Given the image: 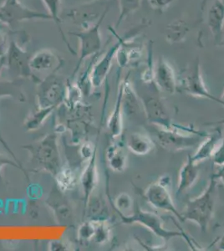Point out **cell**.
Listing matches in <instances>:
<instances>
[{
    "instance_id": "cell-1",
    "label": "cell",
    "mask_w": 224,
    "mask_h": 251,
    "mask_svg": "<svg viewBox=\"0 0 224 251\" xmlns=\"http://www.w3.org/2000/svg\"><path fill=\"white\" fill-rule=\"evenodd\" d=\"M218 179L212 175L207 188L199 197L187 202L185 211L182 213L185 222L191 221L199 226L201 232L206 233L215 211Z\"/></svg>"
},
{
    "instance_id": "cell-2",
    "label": "cell",
    "mask_w": 224,
    "mask_h": 251,
    "mask_svg": "<svg viewBox=\"0 0 224 251\" xmlns=\"http://www.w3.org/2000/svg\"><path fill=\"white\" fill-rule=\"evenodd\" d=\"M159 92L160 91L158 89H156V92H150L144 96H139L142 100V108L148 123L154 126L167 130L182 131L195 134L207 133L200 130L199 131L193 126H187L174 123L168 113L164 100H162V97L159 95Z\"/></svg>"
},
{
    "instance_id": "cell-3",
    "label": "cell",
    "mask_w": 224,
    "mask_h": 251,
    "mask_svg": "<svg viewBox=\"0 0 224 251\" xmlns=\"http://www.w3.org/2000/svg\"><path fill=\"white\" fill-rule=\"evenodd\" d=\"M119 215L122 219V223H124L125 225L137 224L143 226L144 228H148V230L153 233L156 236L164 240L166 243L169 242L171 239L180 237V238H183L193 247V243L191 242L189 237L185 232L170 230L165 228L162 218L155 213L142 209L137 203L134 206L133 212L131 214L127 215H124V214H119Z\"/></svg>"
},
{
    "instance_id": "cell-4",
    "label": "cell",
    "mask_w": 224,
    "mask_h": 251,
    "mask_svg": "<svg viewBox=\"0 0 224 251\" xmlns=\"http://www.w3.org/2000/svg\"><path fill=\"white\" fill-rule=\"evenodd\" d=\"M170 183V176L164 174L159 177L158 180L150 183L142 193V196L153 208L170 213L179 220V222L184 223L182 213L178 211L173 202L169 188Z\"/></svg>"
},
{
    "instance_id": "cell-5",
    "label": "cell",
    "mask_w": 224,
    "mask_h": 251,
    "mask_svg": "<svg viewBox=\"0 0 224 251\" xmlns=\"http://www.w3.org/2000/svg\"><path fill=\"white\" fill-rule=\"evenodd\" d=\"M109 7H106L100 15L99 20L96 23L90 26L87 29H83L81 31L70 32L75 37L79 40V60L77 62L76 67L75 69L73 76L76 75L80 66H82L84 60L87 58L94 56L99 54L102 48V37L100 34V26L107 15Z\"/></svg>"
},
{
    "instance_id": "cell-6",
    "label": "cell",
    "mask_w": 224,
    "mask_h": 251,
    "mask_svg": "<svg viewBox=\"0 0 224 251\" xmlns=\"http://www.w3.org/2000/svg\"><path fill=\"white\" fill-rule=\"evenodd\" d=\"M207 133L206 134L187 133L184 131L167 130L155 126L153 140L166 151L176 152L198 147Z\"/></svg>"
},
{
    "instance_id": "cell-7",
    "label": "cell",
    "mask_w": 224,
    "mask_h": 251,
    "mask_svg": "<svg viewBox=\"0 0 224 251\" xmlns=\"http://www.w3.org/2000/svg\"><path fill=\"white\" fill-rule=\"evenodd\" d=\"M30 151L33 159L38 165L53 175H56L60 170V157L57 137L55 134H49L39 143L26 146Z\"/></svg>"
},
{
    "instance_id": "cell-8",
    "label": "cell",
    "mask_w": 224,
    "mask_h": 251,
    "mask_svg": "<svg viewBox=\"0 0 224 251\" xmlns=\"http://www.w3.org/2000/svg\"><path fill=\"white\" fill-rule=\"evenodd\" d=\"M139 30H131L126 33L124 36H119L115 29H111V32L113 33L114 35H116L117 38V41L114 44L113 46L108 49L107 50L102 54H100L99 57L95 61L93 66L91 68L90 72V83H91V87L93 86L94 88H99L102 86L103 83L105 82V79L107 77L109 72L111 71L113 64L114 58L117 56V51L121 48L122 43L124 40L128 38H132L137 32Z\"/></svg>"
},
{
    "instance_id": "cell-9",
    "label": "cell",
    "mask_w": 224,
    "mask_h": 251,
    "mask_svg": "<svg viewBox=\"0 0 224 251\" xmlns=\"http://www.w3.org/2000/svg\"><path fill=\"white\" fill-rule=\"evenodd\" d=\"M28 20H52L48 13L37 11L24 5L20 0H4L0 5V23L15 27Z\"/></svg>"
},
{
    "instance_id": "cell-10",
    "label": "cell",
    "mask_w": 224,
    "mask_h": 251,
    "mask_svg": "<svg viewBox=\"0 0 224 251\" xmlns=\"http://www.w3.org/2000/svg\"><path fill=\"white\" fill-rule=\"evenodd\" d=\"M66 85L62 79L53 73L41 80L38 89V106L41 108H56L65 101Z\"/></svg>"
},
{
    "instance_id": "cell-11",
    "label": "cell",
    "mask_w": 224,
    "mask_h": 251,
    "mask_svg": "<svg viewBox=\"0 0 224 251\" xmlns=\"http://www.w3.org/2000/svg\"><path fill=\"white\" fill-rule=\"evenodd\" d=\"M182 89L187 94L190 96L213 100L224 106V102L221 100V98L214 97L207 88L201 75V67L199 60H197L193 65V67L187 72V75L182 79Z\"/></svg>"
},
{
    "instance_id": "cell-12",
    "label": "cell",
    "mask_w": 224,
    "mask_h": 251,
    "mask_svg": "<svg viewBox=\"0 0 224 251\" xmlns=\"http://www.w3.org/2000/svg\"><path fill=\"white\" fill-rule=\"evenodd\" d=\"M153 82L160 92L173 95L177 91L178 81L175 70L169 61L160 57L154 66Z\"/></svg>"
},
{
    "instance_id": "cell-13",
    "label": "cell",
    "mask_w": 224,
    "mask_h": 251,
    "mask_svg": "<svg viewBox=\"0 0 224 251\" xmlns=\"http://www.w3.org/2000/svg\"><path fill=\"white\" fill-rule=\"evenodd\" d=\"M30 57L15 40H11L9 51L5 56V66L13 74L22 77H33V72L29 66Z\"/></svg>"
},
{
    "instance_id": "cell-14",
    "label": "cell",
    "mask_w": 224,
    "mask_h": 251,
    "mask_svg": "<svg viewBox=\"0 0 224 251\" xmlns=\"http://www.w3.org/2000/svg\"><path fill=\"white\" fill-rule=\"evenodd\" d=\"M63 60L56 53L49 49H43L35 52L29 60V66L32 72H56L61 68Z\"/></svg>"
},
{
    "instance_id": "cell-15",
    "label": "cell",
    "mask_w": 224,
    "mask_h": 251,
    "mask_svg": "<svg viewBox=\"0 0 224 251\" xmlns=\"http://www.w3.org/2000/svg\"><path fill=\"white\" fill-rule=\"evenodd\" d=\"M207 25L217 45H224V0H214L207 14Z\"/></svg>"
},
{
    "instance_id": "cell-16",
    "label": "cell",
    "mask_w": 224,
    "mask_h": 251,
    "mask_svg": "<svg viewBox=\"0 0 224 251\" xmlns=\"http://www.w3.org/2000/svg\"><path fill=\"white\" fill-rule=\"evenodd\" d=\"M224 134L221 126L216 125V127H214L213 131L208 132L207 136L203 138V141H201L198 146L195 153L191 155L193 162L199 164L205 160L212 157L219 143H221Z\"/></svg>"
},
{
    "instance_id": "cell-17",
    "label": "cell",
    "mask_w": 224,
    "mask_h": 251,
    "mask_svg": "<svg viewBox=\"0 0 224 251\" xmlns=\"http://www.w3.org/2000/svg\"><path fill=\"white\" fill-rule=\"evenodd\" d=\"M122 91V110L123 114L126 117L136 115L140 111H143L142 100L139 95L136 93L131 81L129 80V75L122 80L120 84Z\"/></svg>"
},
{
    "instance_id": "cell-18",
    "label": "cell",
    "mask_w": 224,
    "mask_h": 251,
    "mask_svg": "<svg viewBox=\"0 0 224 251\" xmlns=\"http://www.w3.org/2000/svg\"><path fill=\"white\" fill-rule=\"evenodd\" d=\"M199 163H194L191 155H188L186 163H183L180 169L178 175V184L176 189V195L179 196L192 188L199 177L200 168Z\"/></svg>"
},
{
    "instance_id": "cell-19",
    "label": "cell",
    "mask_w": 224,
    "mask_h": 251,
    "mask_svg": "<svg viewBox=\"0 0 224 251\" xmlns=\"http://www.w3.org/2000/svg\"><path fill=\"white\" fill-rule=\"evenodd\" d=\"M125 145L128 150L136 156H145L155 148V142L150 135L142 132H133L129 135Z\"/></svg>"
},
{
    "instance_id": "cell-20",
    "label": "cell",
    "mask_w": 224,
    "mask_h": 251,
    "mask_svg": "<svg viewBox=\"0 0 224 251\" xmlns=\"http://www.w3.org/2000/svg\"><path fill=\"white\" fill-rule=\"evenodd\" d=\"M105 157L108 165L112 171L122 173L126 169L127 155L122 142L115 143L108 147Z\"/></svg>"
},
{
    "instance_id": "cell-21",
    "label": "cell",
    "mask_w": 224,
    "mask_h": 251,
    "mask_svg": "<svg viewBox=\"0 0 224 251\" xmlns=\"http://www.w3.org/2000/svg\"><path fill=\"white\" fill-rule=\"evenodd\" d=\"M80 183L82 186L83 191L85 194L86 202H88L91 194L98 183V171L97 167V153L89 160L87 166L80 177Z\"/></svg>"
},
{
    "instance_id": "cell-22",
    "label": "cell",
    "mask_w": 224,
    "mask_h": 251,
    "mask_svg": "<svg viewBox=\"0 0 224 251\" xmlns=\"http://www.w3.org/2000/svg\"><path fill=\"white\" fill-rule=\"evenodd\" d=\"M107 127L111 137L116 138L123 132V110H122V91L119 86L117 100L114 106L113 111L108 119Z\"/></svg>"
},
{
    "instance_id": "cell-23",
    "label": "cell",
    "mask_w": 224,
    "mask_h": 251,
    "mask_svg": "<svg viewBox=\"0 0 224 251\" xmlns=\"http://www.w3.org/2000/svg\"><path fill=\"white\" fill-rule=\"evenodd\" d=\"M42 1L44 4L46 5L49 15L51 17L52 21L56 25L57 28L60 32V36L62 38L64 43L66 44V46H67L69 51L71 52V54H75V51L74 49L72 48V46L67 40L66 34L63 30L62 26H61L63 23L62 19L60 17L61 0H42Z\"/></svg>"
},
{
    "instance_id": "cell-24",
    "label": "cell",
    "mask_w": 224,
    "mask_h": 251,
    "mask_svg": "<svg viewBox=\"0 0 224 251\" xmlns=\"http://www.w3.org/2000/svg\"><path fill=\"white\" fill-rule=\"evenodd\" d=\"M142 0H119L120 15L117 19L115 29H118L122 22L129 16L140 9Z\"/></svg>"
},
{
    "instance_id": "cell-25",
    "label": "cell",
    "mask_w": 224,
    "mask_h": 251,
    "mask_svg": "<svg viewBox=\"0 0 224 251\" xmlns=\"http://www.w3.org/2000/svg\"><path fill=\"white\" fill-rule=\"evenodd\" d=\"M38 108L39 109L37 111L31 114V116L27 119L25 126L26 128L28 130H35L39 128L40 125L44 123V121L46 120L50 113H52V111L55 109L53 107H50V108L38 107Z\"/></svg>"
},
{
    "instance_id": "cell-26",
    "label": "cell",
    "mask_w": 224,
    "mask_h": 251,
    "mask_svg": "<svg viewBox=\"0 0 224 251\" xmlns=\"http://www.w3.org/2000/svg\"><path fill=\"white\" fill-rule=\"evenodd\" d=\"M95 223V233L93 239L95 242L102 245L111 240V228L108 226L106 220L94 221Z\"/></svg>"
},
{
    "instance_id": "cell-27",
    "label": "cell",
    "mask_w": 224,
    "mask_h": 251,
    "mask_svg": "<svg viewBox=\"0 0 224 251\" xmlns=\"http://www.w3.org/2000/svg\"><path fill=\"white\" fill-rule=\"evenodd\" d=\"M58 186L63 191L73 188L75 183V178L73 172L70 169H60V171L55 175Z\"/></svg>"
},
{
    "instance_id": "cell-28",
    "label": "cell",
    "mask_w": 224,
    "mask_h": 251,
    "mask_svg": "<svg viewBox=\"0 0 224 251\" xmlns=\"http://www.w3.org/2000/svg\"><path fill=\"white\" fill-rule=\"evenodd\" d=\"M114 207L118 214H126V212L134 208L133 200L129 194L122 193L115 200Z\"/></svg>"
},
{
    "instance_id": "cell-29",
    "label": "cell",
    "mask_w": 224,
    "mask_h": 251,
    "mask_svg": "<svg viewBox=\"0 0 224 251\" xmlns=\"http://www.w3.org/2000/svg\"><path fill=\"white\" fill-rule=\"evenodd\" d=\"M81 96H82L81 88L78 85L70 84V83L67 84L65 101L66 100L69 107H75L81 99Z\"/></svg>"
},
{
    "instance_id": "cell-30",
    "label": "cell",
    "mask_w": 224,
    "mask_h": 251,
    "mask_svg": "<svg viewBox=\"0 0 224 251\" xmlns=\"http://www.w3.org/2000/svg\"><path fill=\"white\" fill-rule=\"evenodd\" d=\"M94 233H95V223L94 221H89V222L84 223L82 226L79 228V236L82 240H89L93 238Z\"/></svg>"
},
{
    "instance_id": "cell-31",
    "label": "cell",
    "mask_w": 224,
    "mask_h": 251,
    "mask_svg": "<svg viewBox=\"0 0 224 251\" xmlns=\"http://www.w3.org/2000/svg\"><path fill=\"white\" fill-rule=\"evenodd\" d=\"M212 159L214 165L218 166L219 168L224 166V137H223L221 143H219L215 151L213 152Z\"/></svg>"
},
{
    "instance_id": "cell-32",
    "label": "cell",
    "mask_w": 224,
    "mask_h": 251,
    "mask_svg": "<svg viewBox=\"0 0 224 251\" xmlns=\"http://www.w3.org/2000/svg\"><path fill=\"white\" fill-rule=\"evenodd\" d=\"M11 40H9V35L3 30H0V59L5 57L9 46H10Z\"/></svg>"
},
{
    "instance_id": "cell-33",
    "label": "cell",
    "mask_w": 224,
    "mask_h": 251,
    "mask_svg": "<svg viewBox=\"0 0 224 251\" xmlns=\"http://www.w3.org/2000/svg\"><path fill=\"white\" fill-rule=\"evenodd\" d=\"M175 0H148L151 9H156L158 11H164L168 9Z\"/></svg>"
},
{
    "instance_id": "cell-34",
    "label": "cell",
    "mask_w": 224,
    "mask_h": 251,
    "mask_svg": "<svg viewBox=\"0 0 224 251\" xmlns=\"http://www.w3.org/2000/svg\"><path fill=\"white\" fill-rule=\"evenodd\" d=\"M80 155L82 156L83 158L85 160H90L91 157H93L95 153H97L96 149L93 148V146L90 143H85L81 147V149L79 150Z\"/></svg>"
},
{
    "instance_id": "cell-35",
    "label": "cell",
    "mask_w": 224,
    "mask_h": 251,
    "mask_svg": "<svg viewBox=\"0 0 224 251\" xmlns=\"http://www.w3.org/2000/svg\"><path fill=\"white\" fill-rule=\"evenodd\" d=\"M8 164L16 167V168H20V166L14 163L13 161L9 159V158H7V157H4L3 155L0 154V178H1V170L3 169V166L8 165Z\"/></svg>"
},
{
    "instance_id": "cell-36",
    "label": "cell",
    "mask_w": 224,
    "mask_h": 251,
    "mask_svg": "<svg viewBox=\"0 0 224 251\" xmlns=\"http://www.w3.org/2000/svg\"><path fill=\"white\" fill-rule=\"evenodd\" d=\"M216 247L220 251H224V234L215 241Z\"/></svg>"
},
{
    "instance_id": "cell-37",
    "label": "cell",
    "mask_w": 224,
    "mask_h": 251,
    "mask_svg": "<svg viewBox=\"0 0 224 251\" xmlns=\"http://www.w3.org/2000/svg\"><path fill=\"white\" fill-rule=\"evenodd\" d=\"M213 175L217 179L220 180L224 185V168H220L219 171L215 173V174H213Z\"/></svg>"
},
{
    "instance_id": "cell-38",
    "label": "cell",
    "mask_w": 224,
    "mask_h": 251,
    "mask_svg": "<svg viewBox=\"0 0 224 251\" xmlns=\"http://www.w3.org/2000/svg\"><path fill=\"white\" fill-rule=\"evenodd\" d=\"M65 249V246L63 245L62 243L59 242V241H54V242L51 243V249L52 251H63V249Z\"/></svg>"
},
{
    "instance_id": "cell-39",
    "label": "cell",
    "mask_w": 224,
    "mask_h": 251,
    "mask_svg": "<svg viewBox=\"0 0 224 251\" xmlns=\"http://www.w3.org/2000/svg\"><path fill=\"white\" fill-rule=\"evenodd\" d=\"M205 125H207V126H216V125L224 126V119H221V120L216 121V122H213V123H206V124H205Z\"/></svg>"
},
{
    "instance_id": "cell-40",
    "label": "cell",
    "mask_w": 224,
    "mask_h": 251,
    "mask_svg": "<svg viewBox=\"0 0 224 251\" xmlns=\"http://www.w3.org/2000/svg\"><path fill=\"white\" fill-rule=\"evenodd\" d=\"M221 100H223V101H224V92H223V94H222L221 96Z\"/></svg>"
},
{
    "instance_id": "cell-41",
    "label": "cell",
    "mask_w": 224,
    "mask_h": 251,
    "mask_svg": "<svg viewBox=\"0 0 224 251\" xmlns=\"http://www.w3.org/2000/svg\"><path fill=\"white\" fill-rule=\"evenodd\" d=\"M221 168H224V166H223V167H221Z\"/></svg>"
}]
</instances>
